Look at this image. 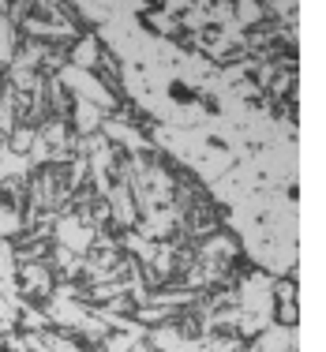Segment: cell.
<instances>
[{"instance_id": "6da1fadb", "label": "cell", "mask_w": 326, "mask_h": 352, "mask_svg": "<svg viewBox=\"0 0 326 352\" xmlns=\"http://www.w3.org/2000/svg\"><path fill=\"white\" fill-rule=\"evenodd\" d=\"M94 60H98V45H94V41H83V45L75 49V64L87 68V64H94Z\"/></svg>"}, {"instance_id": "7a4b0ae2", "label": "cell", "mask_w": 326, "mask_h": 352, "mask_svg": "<svg viewBox=\"0 0 326 352\" xmlns=\"http://www.w3.org/2000/svg\"><path fill=\"white\" fill-rule=\"evenodd\" d=\"M259 15H263V8H259V4H240V27H255Z\"/></svg>"}]
</instances>
